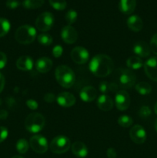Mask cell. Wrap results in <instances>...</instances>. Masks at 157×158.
<instances>
[{
    "mask_svg": "<svg viewBox=\"0 0 157 158\" xmlns=\"http://www.w3.org/2000/svg\"><path fill=\"white\" fill-rule=\"evenodd\" d=\"M89 70L97 77H106L112 73L114 63L112 59L106 54H98L89 62Z\"/></svg>",
    "mask_w": 157,
    "mask_h": 158,
    "instance_id": "6da1fadb",
    "label": "cell"
},
{
    "mask_svg": "<svg viewBox=\"0 0 157 158\" xmlns=\"http://www.w3.org/2000/svg\"><path fill=\"white\" fill-rule=\"evenodd\" d=\"M55 77L60 86L64 88H70L75 81V73L70 67L66 65L58 66L55 69Z\"/></svg>",
    "mask_w": 157,
    "mask_h": 158,
    "instance_id": "7a4b0ae2",
    "label": "cell"
},
{
    "mask_svg": "<svg viewBox=\"0 0 157 158\" xmlns=\"http://www.w3.org/2000/svg\"><path fill=\"white\" fill-rule=\"evenodd\" d=\"M116 80L115 83L123 89H129L134 86L136 77L131 69L119 68L115 71Z\"/></svg>",
    "mask_w": 157,
    "mask_h": 158,
    "instance_id": "3957f363",
    "label": "cell"
},
{
    "mask_svg": "<svg viewBox=\"0 0 157 158\" xmlns=\"http://www.w3.org/2000/svg\"><path fill=\"white\" fill-rule=\"evenodd\" d=\"M36 37V31L34 27L29 25H23L15 31V39L18 43L27 45L32 43Z\"/></svg>",
    "mask_w": 157,
    "mask_h": 158,
    "instance_id": "277c9868",
    "label": "cell"
},
{
    "mask_svg": "<svg viewBox=\"0 0 157 158\" xmlns=\"http://www.w3.org/2000/svg\"><path fill=\"white\" fill-rule=\"evenodd\" d=\"M46 124V120L43 115L38 113L29 114L25 120V127L29 132L36 134L42 131Z\"/></svg>",
    "mask_w": 157,
    "mask_h": 158,
    "instance_id": "5b68a950",
    "label": "cell"
},
{
    "mask_svg": "<svg viewBox=\"0 0 157 158\" xmlns=\"http://www.w3.org/2000/svg\"><path fill=\"white\" fill-rule=\"evenodd\" d=\"M71 147L70 140L64 135H58L52 139L50 143V150L56 154H64Z\"/></svg>",
    "mask_w": 157,
    "mask_h": 158,
    "instance_id": "8992f818",
    "label": "cell"
},
{
    "mask_svg": "<svg viewBox=\"0 0 157 158\" xmlns=\"http://www.w3.org/2000/svg\"><path fill=\"white\" fill-rule=\"evenodd\" d=\"M54 16L51 12H45L40 14L35 20V26L42 32L50 30L54 24Z\"/></svg>",
    "mask_w": 157,
    "mask_h": 158,
    "instance_id": "52a82bcc",
    "label": "cell"
},
{
    "mask_svg": "<svg viewBox=\"0 0 157 158\" xmlns=\"http://www.w3.org/2000/svg\"><path fill=\"white\" fill-rule=\"evenodd\" d=\"M29 145L37 154H44L47 151L49 148L46 138L40 134L32 136L29 140Z\"/></svg>",
    "mask_w": 157,
    "mask_h": 158,
    "instance_id": "ba28073f",
    "label": "cell"
},
{
    "mask_svg": "<svg viewBox=\"0 0 157 158\" xmlns=\"http://www.w3.org/2000/svg\"><path fill=\"white\" fill-rule=\"evenodd\" d=\"M71 58L77 64H85L89 59V54L87 49L82 46H76L71 51Z\"/></svg>",
    "mask_w": 157,
    "mask_h": 158,
    "instance_id": "9c48e42d",
    "label": "cell"
},
{
    "mask_svg": "<svg viewBox=\"0 0 157 158\" xmlns=\"http://www.w3.org/2000/svg\"><path fill=\"white\" fill-rule=\"evenodd\" d=\"M115 103L117 109L120 111H124L129 107L130 97L125 90H119L115 95Z\"/></svg>",
    "mask_w": 157,
    "mask_h": 158,
    "instance_id": "30bf717a",
    "label": "cell"
},
{
    "mask_svg": "<svg viewBox=\"0 0 157 158\" xmlns=\"http://www.w3.org/2000/svg\"><path fill=\"white\" fill-rule=\"evenodd\" d=\"M143 67L146 76L152 81L157 82V56L151 57L146 60Z\"/></svg>",
    "mask_w": 157,
    "mask_h": 158,
    "instance_id": "8fae6325",
    "label": "cell"
},
{
    "mask_svg": "<svg viewBox=\"0 0 157 158\" xmlns=\"http://www.w3.org/2000/svg\"><path fill=\"white\" fill-rule=\"evenodd\" d=\"M130 138L132 141L137 144H142L146 140V132L144 128L140 125H135L131 128L129 131Z\"/></svg>",
    "mask_w": 157,
    "mask_h": 158,
    "instance_id": "7c38bea8",
    "label": "cell"
},
{
    "mask_svg": "<svg viewBox=\"0 0 157 158\" xmlns=\"http://www.w3.org/2000/svg\"><path fill=\"white\" fill-rule=\"evenodd\" d=\"M61 37L67 44H73L78 39V32L72 26H66L62 29Z\"/></svg>",
    "mask_w": 157,
    "mask_h": 158,
    "instance_id": "4fadbf2b",
    "label": "cell"
},
{
    "mask_svg": "<svg viewBox=\"0 0 157 158\" xmlns=\"http://www.w3.org/2000/svg\"><path fill=\"white\" fill-rule=\"evenodd\" d=\"M56 101L59 106L62 107H70L75 103V97L72 94L69 92H62L56 97Z\"/></svg>",
    "mask_w": 157,
    "mask_h": 158,
    "instance_id": "5bb4252c",
    "label": "cell"
},
{
    "mask_svg": "<svg viewBox=\"0 0 157 158\" xmlns=\"http://www.w3.org/2000/svg\"><path fill=\"white\" fill-rule=\"evenodd\" d=\"M133 52L139 57L146 58L150 55L151 49L147 43L144 41H139L134 44Z\"/></svg>",
    "mask_w": 157,
    "mask_h": 158,
    "instance_id": "9a60e30c",
    "label": "cell"
},
{
    "mask_svg": "<svg viewBox=\"0 0 157 158\" xmlns=\"http://www.w3.org/2000/svg\"><path fill=\"white\" fill-rule=\"evenodd\" d=\"M96 104L99 109L106 112V111H110L113 108L114 103L112 99L109 96L106 95V94H103L97 99Z\"/></svg>",
    "mask_w": 157,
    "mask_h": 158,
    "instance_id": "2e32d148",
    "label": "cell"
},
{
    "mask_svg": "<svg viewBox=\"0 0 157 158\" xmlns=\"http://www.w3.org/2000/svg\"><path fill=\"white\" fill-rule=\"evenodd\" d=\"M80 98L84 102H92L97 97V91L93 86H87L83 87L79 93Z\"/></svg>",
    "mask_w": 157,
    "mask_h": 158,
    "instance_id": "e0dca14e",
    "label": "cell"
},
{
    "mask_svg": "<svg viewBox=\"0 0 157 158\" xmlns=\"http://www.w3.org/2000/svg\"><path fill=\"white\" fill-rule=\"evenodd\" d=\"M52 60H50L48 57H42L37 60L35 62V69L38 72L41 73H46L49 72L51 70L52 68Z\"/></svg>",
    "mask_w": 157,
    "mask_h": 158,
    "instance_id": "ac0fdd59",
    "label": "cell"
},
{
    "mask_svg": "<svg viewBox=\"0 0 157 158\" xmlns=\"http://www.w3.org/2000/svg\"><path fill=\"white\" fill-rule=\"evenodd\" d=\"M33 66V60L29 56H22L16 61L17 68L23 71L32 70Z\"/></svg>",
    "mask_w": 157,
    "mask_h": 158,
    "instance_id": "d6986e66",
    "label": "cell"
},
{
    "mask_svg": "<svg viewBox=\"0 0 157 158\" xmlns=\"http://www.w3.org/2000/svg\"><path fill=\"white\" fill-rule=\"evenodd\" d=\"M72 154L77 157L85 158L88 155V148L84 143L81 141H75L72 143Z\"/></svg>",
    "mask_w": 157,
    "mask_h": 158,
    "instance_id": "ffe728a7",
    "label": "cell"
},
{
    "mask_svg": "<svg viewBox=\"0 0 157 158\" xmlns=\"http://www.w3.org/2000/svg\"><path fill=\"white\" fill-rule=\"evenodd\" d=\"M127 26L131 31L138 32L142 30L143 27V22L138 15H131L127 19Z\"/></svg>",
    "mask_w": 157,
    "mask_h": 158,
    "instance_id": "44dd1931",
    "label": "cell"
},
{
    "mask_svg": "<svg viewBox=\"0 0 157 158\" xmlns=\"http://www.w3.org/2000/svg\"><path fill=\"white\" fill-rule=\"evenodd\" d=\"M136 6V0H120L119 8L120 12L126 15H130L134 12Z\"/></svg>",
    "mask_w": 157,
    "mask_h": 158,
    "instance_id": "7402d4cb",
    "label": "cell"
},
{
    "mask_svg": "<svg viewBox=\"0 0 157 158\" xmlns=\"http://www.w3.org/2000/svg\"><path fill=\"white\" fill-rule=\"evenodd\" d=\"M126 66L129 69H139L144 66L143 60L139 56H131L126 60Z\"/></svg>",
    "mask_w": 157,
    "mask_h": 158,
    "instance_id": "603a6c76",
    "label": "cell"
},
{
    "mask_svg": "<svg viewBox=\"0 0 157 158\" xmlns=\"http://www.w3.org/2000/svg\"><path fill=\"white\" fill-rule=\"evenodd\" d=\"M135 90L141 95H147L152 91V86L149 83L146 82H140L135 85Z\"/></svg>",
    "mask_w": 157,
    "mask_h": 158,
    "instance_id": "cb8c5ba5",
    "label": "cell"
},
{
    "mask_svg": "<svg viewBox=\"0 0 157 158\" xmlns=\"http://www.w3.org/2000/svg\"><path fill=\"white\" fill-rule=\"evenodd\" d=\"M44 4V0H24L22 2L23 7L27 9H38Z\"/></svg>",
    "mask_w": 157,
    "mask_h": 158,
    "instance_id": "d4e9b609",
    "label": "cell"
},
{
    "mask_svg": "<svg viewBox=\"0 0 157 158\" xmlns=\"http://www.w3.org/2000/svg\"><path fill=\"white\" fill-rule=\"evenodd\" d=\"M29 142L26 139H20L16 143V150L19 154H26L29 150Z\"/></svg>",
    "mask_w": 157,
    "mask_h": 158,
    "instance_id": "484cf974",
    "label": "cell"
},
{
    "mask_svg": "<svg viewBox=\"0 0 157 158\" xmlns=\"http://www.w3.org/2000/svg\"><path fill=\"white\" fill-rule=\"evenodd\" d=\"M10 29V23L5 18H0V37H3Z\"/></svg>",
    "mask_w": 157,
    "mask_h": 158,
    "instance_id": "4316f807",
    "label": "cell"
},
{
    "mask_svg": "<svg viewBox=\"0 0 157 158\" xmlns=\"http://www.w3.org/2000/svg\"><path fill=\"white\" fill-rule=\"evenodd\" d=\"M118 123L123 127H129L133 123V120L130 116L123 115L119 117Z\"/></svg>",
    "mask_w": 157,
    "mask_h": 158,
    "instance_id": "83f0119b",
    "label": "cell"
},
{
    "mask_svg": "<svg viewBox=\"0 0 157 158\" xmlns=\"http://www.w3.org/2000/svg\"><path fill=\"white\" fill-rule=\"evenodd\" d=\"M49 3L56 10H64L67 6L66 0H49Z\"/></svg>",
    "mask_w": 157,
    "mask_h": 158,
    "instance_id": "f1b7e54d",
    "label": "cell"
},
{
    "mask_svg": "<svg viewBox=\"0 0 157 158\" xmlns=\"http://www.w3.org/2000/svg\"><path fill=\"white\" fill-rule=\"evenodd\" d=\"M38 41L40 44L43 45V46H49L52 43V37L49 34L43 33L40 34L38 36Z\"/></svg>",
    "mask_w": 157,
    "mask_h": 158,
    "instance_id": "f546056e",
    "label": "cell"
},
{
    "mask_svg": "<svg viewBox=\"0 0 157 158\" xmlns=\"http://www.w3.org/2000/svg\"><path fill=\"white\" fill-rule=\"evenodd\" d=\"M77 17H78V14H77L76 11L73 10V9H70V10L66 12L65 18H66V20L68 24H69V26H71L76 21Z\"/></svg>",
    "mask_w": 157,
    "mask_h": 158,
    "instance_id": "4dcf8cb0",
    "label": "cell"
},
{
    "mask_svg": "<svg viewBox=\"0 0 157 158\" xmlns=\"http://www.w3.org/2000/svg\"><path fill=\"white\" fill-rule=\"evenodd\" d=\"M151 109L148 106H143L139 111V115L142 118H147L151 115Z\"/></svg>",
    "mask_w": 157,
    "mask_h": 158,
    "instance_id": "1f68e13d",
    "label": "cell"
},
{
    "mask_svg": "<svg viewBox=\"0 0 157 158\" xmlns=\"http://www.w3.org/2000/svg\"><path fill=\"white\" fill-rule=\"evenodd\" d=\"M150 49L154 54L157 55V33L152 37L150 41Z\"/></svg>",
    "mask_w": 157,
    "mask_h": 158,
    "instance_id": "d6a6232c",
    "label": "cell"
},
{
    "mask_svg": "<svg viewBox=\"0 0 157 158\" xmlns=\"http://www.w3.org/2000/svg\"><path fill=\"white\" fill-rule=\"evenodd\" d=\"M63 52V49L61 46L59 45H57L55 47L52 49V55H53L54 57L55 58H58V57L61 56L62 55Z\"/></svg>",
    "mask_w": 157,
    "mask_h": 158,
    "instance_id": "836d02e7",
    "label": "cell"
},
{
    "mask_svg": "<svg viewBox=\"0 0 157 158\" xmlns=\"http://www.w3.org/2000/svg\"><path fill=\"white\" fill-rule=\"evenodd\" d=\"M99 89L100 92L103 94H106L109 92V83L106 81H103L100 83L99 86Z\"/></svg>",
    "mask_w": 157,
    "mask_h": 158,
    "instance_id": "e575fe53",
    "label": "cell"
},
{
    "mask_svg": "<svg viewBox=\"0 0 157 158\" xmlns=\"http://www.w3.org/2000/svg\"><path fill=\"white\" fill-rule=\"evenodd\" d=\"M20 2L18 0H7L6 2V6L10 9H15L19 6Z\"/></svg>",
    "mask_w": 157,
    "mask_h": 158,
    "instance_id": "d590c367",
    "label": "cell"
},
{
    "mask_svg": "<svg viewBox=\"0 0 157 158\" xmlns=\"http://www.w3.org/2000/svg\"><path fill=\"white\" fill-rule=\"evenodd\" d=\"M8 132L7 128L5 127H0V143L4 141L8 137Z\"/></svg>",
    "mask_w": 157,
    "mask_h": 158,
    "instance_id": "8d00e7d4",
    "label": "cell"
},
{
    "mask_svg": "<svg viewBox=\"0 0 157 158\" xmlns=\"http://www.w3.org/2000/svg\"><path fill=\"white\" fill-rule=\"evenodd\" d=\"M26 106H27L30 110H35L38 109V104L35 100L30 99V100H28L27 101H26Z\"/></svg>",
    "mask_w": 157,
    "mask_h": 158,
    "instance_id": "74e56055",
    "label": "cell"
},
{
    "mask_svg": "<svg viewBox=\"0 0 157 158\" xmlns=\"http://www.w3.org/2000/svg\"><path fill=\"white\" fill-rule=\"evenodd\" d=\"M7 63V56L2 52H0V69H3Z\"/></svg>",
    "mask_w": 157,
    "mask_h": 158,
    "instance_id": "f35d334b",
    "label": "cell"
},
{
    "mask_svg": "<svg viewBox=\"0 0 157 158\" xmlns=\"http://www.w3.org/2000/svg\"><path fill=\"white\" fill-rule=\"evenodd\" d=\"M56 100V97H55V96L53 94H52V93H48V94H46V95L44 96V100L46 102H47V103H52V102H54L55 100Z\"/></svg>",
    "mask_w": 157,
    "mask_h": 158,
    "instance_id": "ab89813d",
    "label": "cell"
},
{
    "mask_svg": "<svg viewBox=\"0 0 157 158\" xmlns=\"http://www.w3.org/2000/svg\"><path fill=\"white\" fill-rule=\"evenodd\" d=\"M106 154H107L108 158H116L117 156L116 151H115V150L112 148H109V149L107 150Z\"/></svg>",
    "mask_w": 157,
    "mask_h": 158,
    "instance_id": "60d3db41",
    "label": "cell"
},
{
    "mask_svg": "<svg viewBox=\"0 0 157 158\" xmlns=\"http://www.w3.org/2000/svg\"><path fill=\"white\" fill-rule=\"evenodd\" d=\"M109 90H110L111 92L115 93V94H116V93L119 90V86L118 85L115 83V82L109 83Z\"/></svg>",
    "mask_w": 157,
    "mask_h": 158,
    "instance_id": "b9f144b4",
    "label": "cell"
},
{
    "mask_svg": "<svg viewBox=\"0 0 157 158\" xmlns=\"http://www.w3.org/2000/svg\"><path fill=\"white\" fill-rule=\"evenodd\" d=\"M5 86V77L2 74L0 73V93L3 90Z\"/></svg>",
    "mask_w": 157,
    "mask_h": 158,
    "instance_id": "7bdbcfd3",
    "label": "cell"
},
{
    "mask_svg": "<svg viewBox=\"0 0 157 158\" xmlns=\"http://www.w3.org/2000/svg\"><path fill=\"white\" fill-rule=\"evenodd\" d=\"M8 117V112L6 110H0V119L2 120H4V119H6Z\"/></svg>",
    "mask_w": 157,
    "mask_h": 158,
    "instance_id": "ee69618b",
    "label": "cell"
},
{
    "mask_svg": "<svg viewBox=\"0 0 157 158\" xmlns=\"http://www.w3.org/2000/svg\"><path fill=\"white\" fill-rule=\"evenodd\" d=\"M154 111H155V114H157V102H156V103H155V106H154Z\"/></svg>",
    "mask_w": 157,
    "mask_h": 158,
    "instance_id": "f6af8a7d",
    "label": "cell"
},
{
    "mask_svg": "<svg viewBox=\"0 0 157 158\" xmlns=\"http://www.w3.org/2000/svg\"><path fill=\"white\" fill-rule=\"evenodd\" d=\"M154 127H155V131H156V132H157V119H156V120H155V124H154Z\"/></svg>",
    "mask_w": 157,
    "mask_h": 158,
    "instance_id": "bcb514c9",
    "label": "cell"
},
{
    "mask_svg": "<svg viewBox=\"0 0 157 158\" xmlns=\"http://www.w3.org/2000/svg\"><path fill=\"white\" fill-rule=\"evenodd\" d=\"M12 158H23V157H21V156H14V157H12Z\"/></svg>",
    "mask_w": 157,
    "mask_h": 158,
    "instance_id": "7dc6e473",
    "label": "cell"
},
{
    "mask_svg": "<svg viewBox=\"0 0 157 158\" xmlns=\"http://www.w3.org/2000/svg\"><path fill=\"white\" fill-rule=\"evenodd\" d=\"M2 104V100H1V99H0V105Z\"/></svg>",
    "mask_w": 157,
    "mask_h": 158,
    "instance_id": "c3c4849f",
    "label": "cell"
}]
</instances>
